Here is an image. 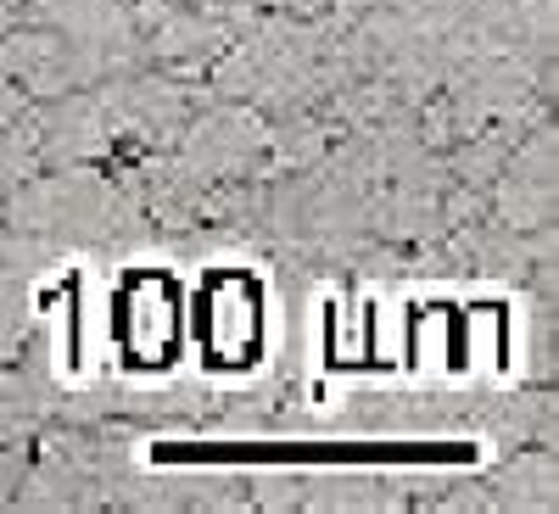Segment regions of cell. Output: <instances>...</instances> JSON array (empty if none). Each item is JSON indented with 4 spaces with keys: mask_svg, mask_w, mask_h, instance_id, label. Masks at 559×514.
I'll return each instance as SVG.
<instances>
[{
    "mask_svg": "<svg viewBox=\"0 0 559 514\" xmlns=\"http://www.w3.org/2000/svg\"><path fill=\"white\" fill-rule=\"evenodd\" d=\"M123 347L140 363H163L174 352V291L163 279H140L123 302Z\"/></svg>",
    "mask_w": 559,
    "mask_h": 514,
    "instance_id": "277c9868",
    "label": "cell"
},
{
    "mask_svg": "<svg viewBox=\"0 0 559 514\" xmlns=\"http://www.w3.org/2000/svg\"><path fill=\"white\" fill-rule=\"evenodd\" d=\"M207 342L218 358H247L258 347V297L241 279H224L207 291Z\"/></svg>",
    "mask_w": 559,
    "mask_h": 514,
    "instance_id": "5b68a950",
    "label": "cell"
},
{
    "mask_svg": "<svg viewBox=\"0 0 559 514\" xmlns=\"http://www.w3.org/2000/svg\"><path fill=\"white\" fill-rule=\"evenodd\" d=\"M146 23H152V51L157 57H202V51H213V45L224 39V28L207 12L163 7V0L146 7Z\"/></svg>",
    "mask_w": 559,
    "mask_h": 514,
    "instance_id": "ba28073f",
    "label": "cell"
},
{
    "mask_svg": "<svg viewBox=\"0 0 559 514\" xmlns=\"http://www.w3.org/2000/svg\"><path fill=\"white\" fill-rule=\"evenodd\" d=\"M487 509H554L559 503V476H554V447H537V453H521L515 464H509L503 476L487 481Z\"/></svg>",
    "mask_w": 559,
    "mask_h": 514,
    "instance_id": "52a82bcc",
    "label": "cell"
},
{
    "mask_svg": "<svg viewBox=\"0 0 559 514\" xmlns=\"http://www.w3.org/2000/svg\"><path fill=\"white\" fill-rule=\"evenodd\" d=\"M498 213L509 229H548L554 218V134L543 129L532 140V152L515 157V168L503 174Z\"/></svg>",
    "mask_w": 559,
    "mask_h": 514,
    "instance_id": "3957f363",
    "label": "cell"
},
{
    "mask_svg": "<svg viewBox=\"0 0 559 514\" xmlns=\"http://www.w3.org/2000/svg\"><path fill=\"white\" fill-rule=\"evenodd\" d=\"M34 12L51 23V34L79 45L102 68H107V57H118V45L134 39V17L123 12V0H34Z\"/></svg>",
    "mask_w": 559,
    "mask_h": 514,
    "instance_id": "7a4b0ae2",
    "label": "cell"
},
{
    "mask_svg": "<svg viewBox=\"0 0 559 514\" xmlns=\"http://www.w3.org/2000/svg\"><path fill=\"white\" fill-rule=\"evenodd\" d=\"M280 7H313V0H280Z\"/></svg>",
    "mask_w": 559,
    "mask_h": 514,
    "instance_id": "30bf717a",
    "label": "cell"
},
{
    "mask_svg": "<svg viewBox=\"0 0 559 514\" xmlns=\"http://www.w3.org/2000/svg\"><path fill=\"white\" fill-rule=\"evenodd\" d=\"M258 152V129L247 118H202L185 140V163L197 174H236Z\"/></svg>",
    "mask_w": 559,
    "mask_h": 514,
    "instance_id": "8992f818",
    "label": "cell"
},
{
    "mask_svg": "<svg viewBox=\"0 0 559 514\" xmlns=\"http://www.w3.org/2000/svg\"><path fill=\"white\" fill-rule=\"evenodd\" d=\"M17 224L39 229V236H73V241L107 236L118 224V196L90 174H57L17 196Z\"/></svg>",
    "mask_w": 559,
    "mask_h": 514,
    "instance_id": "6da1fadb",
    "label": "cell"
},
{
    "mask_svg": "<svg viewBox=\"0 0 559 514\" xmlns=\"http://www.w3.org/2000/svg\"><path fill=\"white\" fill-rule=\"evenodd\" d=\"M17 336H23V291L0 274V358L17 347Z\"/></svg>",
    "mask_w": 559,
    "mask_h": 514,
    "instance_id": "9c48e42d",
    "label": "cell"
}]
</instances>
